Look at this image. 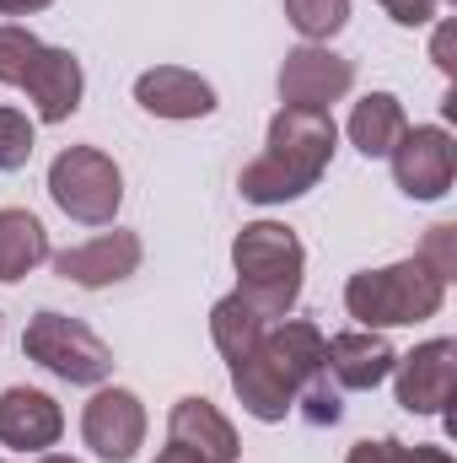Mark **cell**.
<instances>
[{"mask_svg": "<svg viewBox=\"0 0 457 463\" xmlns=\"http://www.w3.org/2000/svg\"><path fill=\"white\" fill-rule=\"evenodd\" d=\"M38 463H81V458H60V453H43Z\"/></svg>", "mask_w": 457, "mask_h": 463, "instance_id": "cell-31", "label": "cell"}, {"mask_svg": "<svg viewBox=\"0 0 457 463\" xmlns=\"http://www.w3.org/2000/svg\"><path fill=\"white\" fill-rule=\"evenodd\" d=\"M22 355L38 361L43 372H54L60 383H76V388H98L108 383L114 372V350L103 345L81 318H65V313H33L27 329H22Z\"/></svg>", "mask_w": 457, "mask_h": 463, "instance_id": "cell-6", "label": "cell"}, {"mask_svg": "<svg viewBox=\"0 0 457 463\" xmlns=\"http://www.w3.org/2000/svg\"><path fill=\"white\" fill-rule=\"evenodd\" d=\"M38 49H43V43H38L27 27H16V22H0V87H22V76L33 71Z\"/></svg>", "mask_w": 457, "mask_h": 463, "instance_id": "cell-21", "label": "cell"}, {"mask_svg": "<svg viewBox=\"0 0 457 463\" xmlns=\"http://www.w3.org/2000/svg\"><path fill=\"white\" fill-rule=\"evenodd\" d=\"M49 200L81 227H114L124 205V173L98 146H65L49 162Z\"/></svg>", "mask_w": 457, "mask_h": 463, "instance_id": "cell-5", "label": "cell"}, {"mask_svg": "<svg viewBox=\"0 0 457 463\" xmlns=\"http://www.w3.org/2000/svg\"><path fill=\"white\" fill-rule=\"evenodd\" d=\"M231 269H237V297L258 318H285L307 280V248L285 222H247L231 242Z\"/></svg>", "mask_w": 457, "mask_h": 463, "instance_id": "cell-3", "label": "cell"}, {"mask_svg": "<svg viewBox=\"0 0 457 463\" xmlns=\"http://www.w3.org/2000/svg\"><path fill=\"white\" fill-rule=\"evenodd\" d=\"M81 60L70 54V49H38V60H33V71L22 76V92L33 98V114L43 118V124H65V118L81 109Z\"/></svg>", "mask_w": 457, "mask_h": 463, "instance_id": "cell-15", "label": "cell"}, {"mask_svg": "<svg viewBox=\"0 0 457 463\" xmlns=\"http://www.w3.org/2000/svg\"><path fill=\"white\" fill-rule=\"evenodd\" d=\"M65 437V410L43 388H5L0 393V448L43 453Z\"/></svg>", "mask_w": 457, "mask_h": 463, "instance_id": "cell-13", "label": "cell"}, {"mask_svg": "<svg viewBox=\"0 0 457 463\" xmlns=\"http://www.w3.org/2000/svg\"><path fill=\"white\" fill-rule=\"evenodd\" d=\"M398 453H404V442H393V437H366V442L350 448L344 463H398Z\"/></svg>", "mask_w": 457, "mask_h": 463, "instance_id": "cell-26", "label": "cell"}, {"mask_svg": "<svg viewBox=\"0 0 457 463\" xmlns=\"http://www.w3.org/2000/svg\"><path fill=\"white\" fill-rule=\"evenodd\" d=\"M377 5H382L398 27H425V22L436 16V5H442V0H377Z\"/></svg>", "mask_w": 457, "mask_h": 463, "instance_id": "cell-24", "label": "cell"}, {"mask_svg": "<svg viewBox=\"0 0 457 463\" xmlns=\"http://www.w3.org/2000/svg\"><path fill=\"white\" fill-rule=\"evenodd\" d=\"M302 399H307V404H312V410H307V415H312V420H318V426H323V420H329V426H334V420H340L344 410H340V393H334V388H329V383H323V377H318V383H312V388H302Z\"/></svg>", "mask_w": 457, "mask_h": 463, "instance_id": "cell-25", "label": "cell"}, {"mask_svg": "<svg viewBox=\"0 0 457 463\" xmlns=\"http://www.w3.org/2000/svg\"><path fill=\"white\" fill-rule=\"evenodd\" d=\"M33 118L22 114V109H0V173H16V167H27V156H33Z\"/></svg>", "mask_w": 457, "mask_h": 463, "instance_id": "cell-22", "label": "cell"}, {"mask_svg": "<svg viewBox=\"0 0 457 463\" xmlns=\"http://www.w3.org/2000/svg\"><path fill=\"white\" fill-rule=\"evenodd\" d=\"M393 388L409 415H447L457 393V340H425L393 361Z\"/></svg>", "mask_w": 457, "mask_h": 463, "instance_id": "cell-8", "label": "cell"}, {"mask_svg": "<svg viewBox=\"0 0 457 463\" xmlns=\"http://www.w3.org/2000/svg\"><path fill=\"white\" fill-rule=\"evenodd\" d=\"M135 103L151 118H210L216 114V87L183 65H156L135 81Z\"/></svg>", "mask_w": 457, "mask_h": 463, "instance_id": "cell-14", "label": "cell"}, {"mask_svg": "<svg viewBox=\"0 0 457 463\" xmlns=\"http://www.w3.org/2000/svg\"><path fill=\"white\" fill-rule=\"evenodd\" d=\"M355 87V65L334 54L329 43H302L280 65V103L285 109H334L344 92Z\"/></svg>", "mask_w": 457, "mask_h": 463, "instance_id": "cell-9", "label": "cell"}, {"mask_svg": "<svg viewBox=\"0 0 457 463\" xmlns=\"http://www.w3.org/2000/svg\"><path fill=\"white\" fill-rule=\"evenodd\" d=\"M431 60H436V71H442V76H452V71H457V60H452V22H442V27H436V38H431Z\"/></svg>", "mask_w": 457, "mask_h": 463, "instance_id": "cell-27", "label": "cell"}, {"mask_svg": "<svg viewBox=\"0 0 457 463\" xmlns=\"http://www.w3.org/2000/svg\"><path fill=\"white\" fill-rule=\"evenodd\" d=\"M334 146H340V124L323 109H280L269 118V140L264 151L242 167L237 189L242 200L253 205H285V200H302L334 162Z\"/></svg>", "mask_w": 457, "mask_h": 463, "instance_id": "cell-2", "label": "cell"}, {"mask_svg": "<svg viewBox=\"0 0 457 463\" xmlns=\"http://www.w3.org/2000/svg\"><path fill=\"white\" fill-rule=\"evenodd\" d=\"M167 442L200 453L205 463H237V426H231L210 399H200V393H189V399L173 404V415H167Z\"/></svg>", "mask_w": 457, "mask_h": 463, "instance_id": "cell-16", "label": "cell"}, {"mask_svg": "<svg viewBox=\"0 0 457 463\" xmlns=\"http://www.w3.org/2000/svg\"><path fill=\"white\" fill-rule=\"evenodd\" d=\"M264 329H269V318H258L237 291L210 307V340H216V350H221L227 361H242L247 350L264 340Z\"/></svg>", "mask_w": 457, "mask_h": 463, "instance_id": "cell-19", "label": "cell"}, {"mask_svg": "<svg viewBox=\"0 0 457 463\" xmlns=\"http://www.w3.org/2000/svg\"><path fill=\"white\" fill-rule=\"evenodd\" d=\"M81 437L103 463H129L145 448V404L129 388H98L81 410Z\"/></svg>", "mask_w": 457, "mask_h": 463, "instance_id": "cell-10", "label": "cell"}, {"mask_svg": "<svg viewBox=\"0 0 457 463\" xmlns=\"http://www.w3.org/2000/svg\"><path fill=\"white\" fill-rule=\"evenodd\" d=\"M140 237L135 232H103V237H92V242H76V248H65V253H54V269L65 275V280H76V286H87V291H98V286H118V280H129L135 269H140Z\"/></svg>", "mask_w": 457, "mask_h": 463, "instance_id": "cell-11", "label": "cell"}, {"mask_svg": "<svg viewBox=\"0 0 457 463\" xmlns=\"http://www.w3.org/2000/svg\"><path fill=\"white\" fill-rule=\"evenodd\" d=\"M387 162H393V178L409 200H442L457 178V146L442 124L404 129L398 146L387 151Z\"/></svg>", "mask_w": 457, "mask_h": 463, "instance_id": "cell-7", "label": "cell"}, {"mask_svg": "<svg viewBox=\"0 0 457 463\" xmlns=\"http://www.w3.org/2000/svg\"><path fill=\"white\" fill-rule=\"evenodd\" d=\"M447 302V280L420 264V259H398L382 269H360L344 280V313L360 329H404V324H425L436 318Z\"/></svg>", "mask_w": 457, "mask_h": 463, "instance_id": "cell-4", "label": "cell"}, {"mask_svg": "<svg viewBox=\"0 0 457 463\" xmlns=\"http://www.w3.org/2000/svg\"><path fill=\"white\" fill-rule=\"evenodd\" d=\"M285 16L307 43H329L350 22V0H285Z\"/></svg>", "mask_w": 457, "mask_h": 463, "instance_id": "cell-20", "label": "cell"}, {"mask_svg": "<svg viewBox=\"0 0 457 463\" xmlns=\"http://www.w3.org/2000/svg\"><path fill=\"white\" fill-rule=\"evenodd\" d=\"M404 129H409V118H404V103L393 92H366L355 103V114H350V146L377 162V156H387L398 146Z\"/></svg>", "mask_w": 457, "mask_h": 463, "instance_id": "cell-18", "label": "cell"}, {"mask_svg": "<svg viewBox=\"0 0 457 463\" xmlns=\"http://www.w3.org/2000/svg\"><path fill=\"white\" fill-rule=\"evenodd\" d=\"M156 463H205L200 453H189V448H178V442H167L162 453H156Z\"/></svg>", "mask_w": 457, "mask_h": 463, "instance_id": "cell-30", "label": "cell"}, {"mask_svg": "<svg viewBox=\"0 0 457 463\" xmlns=\"http://www.w3.org/2000/svg\"><path fill=\"white\" fill-rule=\"evenodd\" d=\"M398 463H457L447 448H431V442H415V448H404Z\"/></svg>", "mask_w": 457, "mask_h": 463, "instance_id": "cell-28", "label": "cell"}, {"mask_svg": "<svg viewBox=\"0 0 457 463\" xmlns=\"http://www.w3.org/2000/svg\"><path fill=\"white\" fill-rule=\"evenodd\" d=\"M43 259H49V232H43V222L33 211L5 205L0 211V286H16Z\"/></svg>", "mask_w": 457, "mask_h": 463, "instance_id": "cell-17", "label": "cell"}, {"mask_svg": "<svg viewBox=\"0 0 457 463\" xmlns=\"http://www.w3.org/2000/svg\"><path fill=\"white\" fill-rule=\"evenodd\" d=\"M323 329L307 318H280L275 329H264V340L247 350L242 361H231V388L242 399V410L264 426L285 420L302 399V388H312L323 377Z\"/></svg>", "mask_w": 457, "mask_h": 463, "instance_id": "cell-1", "label": "cell"}, {"mask_svg": "<svg viewBox=\"0 0 457 463\" xmlns=\"http://www.w3.org/2000/svg\"><path fill=\"white\" fill-rule=\"evenodd\" d=\"M43 5H54V0H0V16H33Z\"/></svg>", "mask_w": 457, "mask_h": 463, "instance_id": "cell-29", "label": "cell"}, {"mask_svg": "<svg viewBox=\"0 0 457 463\" xmlns=\"http://www.w3.org/2000/svg\"><path fill=\"white\" fill-rule=\"evenodd\" d=\"M393 361L398 350L387 345L382 329H344L323 345V377H334L350 393H371L377 383L393 377Z\"/></svg>", "mask_w": 457, "mask_h": 463, "instance_id": "cell-12", "label": "cell"}, {"mask_svg": "<svg viewBox=\"0 0 457 463\" xmlns=\"http://www.w3.org/2000/svg\"><path fill=\"white\" fill-rule=\"evenodd\" d=\"M420 264H431L442 280H452L457 275V227L452 222H442V227H431V237H425V248L415 253Z\"/></svg>", "mask_w": 457, "mask_h": 463, "instance_id": "cell-23", "label": "cell"}]
</instances>
